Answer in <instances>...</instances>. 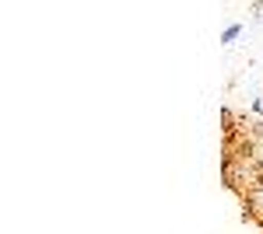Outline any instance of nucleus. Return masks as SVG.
I'll return each mask as SVG.
<instances>
[{
	"mask_svg": "<svg viewBox=\"0 0 263 234\" xmlns=\"http://www.w3.org/2000/svg\"><path fill=\"white\" fill-rule=\"evenodd\" d=\"M239 35H242V25H232V28H228V32H224V35H221V42H224V46H228V42H235V39H239Z\"/></svg>",
	"mask_w": 263,
	"mask_h": 234,
	"instance_id": "1",
	"label": "nucleus"
},
{
	"mask_svg": "<svg viewBox=\"0 0 263 234\" xmlns=\"http://www.w3.org/2000/svg\"><path fill=\"white\" fill-rule=\"evenodd\" d=\"M253 11H256V18H263V4H256V7H253Z\"/></svg>",
	"mask_w": 263,
	"mask_h": 234,
	"instance_id": "2",
	"label": "nucleus"
}]
</instances>
